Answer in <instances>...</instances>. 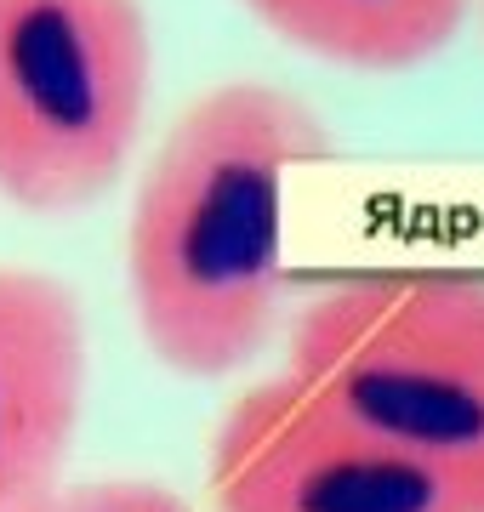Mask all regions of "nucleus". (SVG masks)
<instances>
[{"mask_svg":"<svg viewBox=\"0 0 484 512\" xmlns=\"http://www.w3.org/2000/svg\"><path fill=\"white\" fill-rule=\"evenodd\" d=\"M331 148L302 97L223 80L177 114L137 177L126 296L149 353L188 382L257 365L285 319V171Z\"/></svg>","mask_w":484,"mask_h":512,"instance_id":"f257e3e1","label":"nucleus"},{"mask_svg":"<svg viewBox=\"0 0 484 512\" xmlns=\"http://www.w3.org/2000/svg\"><path fill=\"white\" fill-rule=\"evenodd\" d=\"M291 376L484 512V279L371 268L291 319Z\"/></svg>","mask_w":484,"mask_h":512,"instance_id":"f03ea898","label":"nucleus"},{"mask_svg":"<svg viewBox=\"0 0 484 512\" xmlns=\"http://www.w3.org/2000/svg\"><path fill=\"white\" fill-rule=\"evenodd\" d=\"M154 86L143 0H0V200L75 217L131 165Z\"/></svg>","mask_w":484,"mask_h":512,"instance_id":"7ed1b4c3","label":"nucleus"},{"mask_svg":"<svg viewBox=\"0 0 484 512\" xmlns=\"http://www.w3.org/2000/svg\"><path fill=\"white\" fill-rule=\"evenodd\" d=\"M217 512H467L405 450L336 416L291 370L245 387L211 433Z\"/></svg>","mask_w":484,"mask_h":512,"instance_id":"20e7f679","label":"nucleus"},{"mask_svg":"<svg viewBox=\"0 0 484 512\" xmlns=\"http://www.w3.org/2000/svg\"><path fill=\"white\" fill-rule=\"evenodd\" d=\"M92 393V330L57 274L0 262V512L63 484Z\"/></svg>","mask_w":484,"mask_h":512,"instance_id":"39448f33","label":"nucleus"},{"mask_svg":"<svg viewBox=\"0 0 484 512\" xmlns=\"http://www.w3.org/2000/svg\"><path fill=\"white\" fill-rule=\"evenodd\" d=\"M245 12L331 69L405 74L456 40L467 0H245Z\"/></svg>","mask_w":484,"mask_h":512,"instance_id":"423d86ee","label":"nucleus"},{"mask_svg":"<svg viewBox=\"0 0 484 512\" xmlns=\"http://www.w3.org/2000/svg\"><path fill=\"white\" fill-rule=\"evenodd\" d=\"M35 512H194L177 490L149 478H92V484H57Z\"/></svg>","mask_w":484,"mask_h":512,"instance_id":"0eeeda50","label":"nucleus"}]
</instances>
